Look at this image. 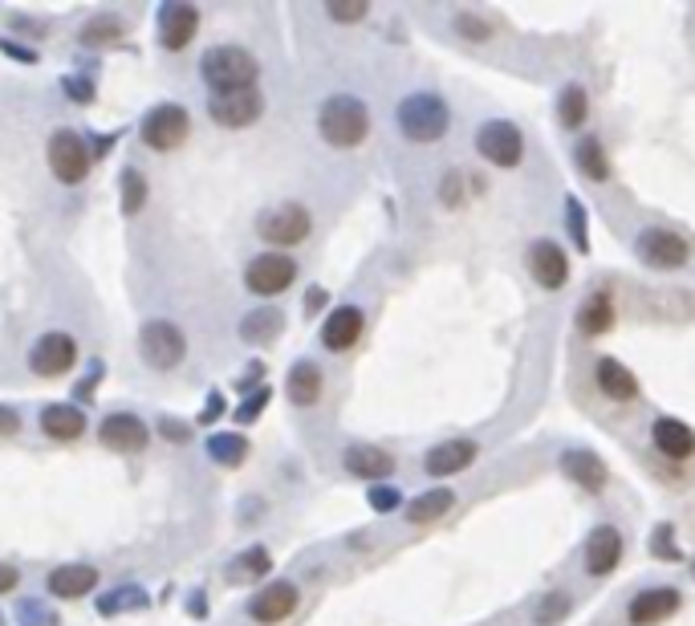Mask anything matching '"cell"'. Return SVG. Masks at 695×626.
<instances>
[{"label": "cell", "instance_id": "23", "mask_svg": "<svg viewBox=\"0 0 695 626\" xmlns=\"http://www.w3.org/2000/svg\"><path fill=\"white\" fill-rule=\"evenodd\" d=\"M342 464H346V472L358 476V480H387V476L395 472V456L383 452V448H374V444H354V448H346Z\"/></svg>", "mask_w": 695, "mask_h": 626}, {"label": "cell", "instance_id": "3", "mask_svg": "<svg viewBox=\"0 0 695 626\" xmlns=\"http://www.w3.org/2000/svg\"><path fill=\"white\" fill-rule=\"evenodd\" d=\"M200 74L216 94H236V90H252L261 66H257V57L240 45H212L200 57Z\"/></svg>", "mask_w": 695, "mask_h": 626}, {"label": "cell", "instance_id": "36", "mask_svg": "<svg viewBox=\"0 0 695 626\" xmlns=\"http://www.w3.org/2000/svg\"><path fill=\"white\" fill-rule=\"evenodd\" d=\"M143 192H147L143 175L126 167V171H122V212H126V216H135V212L143 208Z\"/></svg>", "mask_w": 695, "mask_h": 626}, {"label": "cell", "instance_id": "33", "mask_svg": "<svg viewBox=\"0 0 695 626\" xmlns=\"http://www.w3.org/2000/svg\"><path fill=\"white\" fill-rule=\"evenodd\" d=\"M208 456L216 464H224V468H240L244 456H248V440H244L240 431H216L212 440H208Z\"/></svg>", "mask_w": 695, "mask_h": 626}, {"label": "cell", "instance_id": "7", "mask_svg": "<svg viewBox=\"0 0 695 626\" xmlns=\"http://www.w3.org/2000/svg\"><path fill=\"white\" fill-rule=\"evenodd\" d=\"M187 131H192V118H187V110L175 106V102L155 106V110L143 118V127H139V135H143V143H147L151 151H175V147H183Z\"/></svg>", "mask_w": 695, "mask_h": 626}, {"label": "cell", "instance_id": "48", "mask_svg": "<svg viewBox=\"0 0 695 626\" xmlns=\"http://www.w3.org/2000/svg\"><path fill=\"white\" fill-rule=\"evenodd\" d=\"M444 204H452V208L460 204V175H448L444 179Z\"/></svg>", "mask_w": 695, "mask_h": 626}, {"label": "cell", "instance_id": "17", "mask_svg": "<svg viewBox=\"0 0 695 626\" xmlns=\"http://www.w3.org/2000/svg\"><path fill=\"white\" fill-rule=\"evenodd\" d=\"M297 602H301V594H297L293 582H269L261 594H252L248 614L257 622H265V626H273V622H285L297 610Z\"/></svg>", "mask_w": 695, "mask_h": 626}, {"label": "cell", "instance_id": "27", "mask_svg": "<svg viewBox=\"0 0 695 626\" xmlns=\"http://www.w3.org/2000/svg\"><path fill=\"white\" fill-rule=\"evenodd\" d=\"M285 395L297 403V407H313L322 399V370L318 362H297L289 370V379H285Z\"/></svg>", "mask_w": 695, "mask_h": 626}, {"label": "cell", "instance_id": "8", "mask_svg": "<svg viewBox=\"0 0 695 626\" xmlns=\"http://www.w3.org/2000/svg\"><path fill=\"white\" fill-rule=\"evenodd\" d=\"M45 159H49V171L61 179V183H82L90 175V155H86V143L82 135L74 131H53L49 135V147H45Z\"/></svg>", "mask_w": 695, "mask_h": 626}, {"label": "cell", "instance_id": "42", "mask_svg": "<svg viewBox=\"0 0 695 626\" xmlns=\"http://www.w3.org/2000/svg\"><path fill=\"white\" fill-rule=\"evenodd\" d=\"M651 553H655L659 561H679V557H683L679 545H675V529H671V525H659V529L651 533Z\"/></svg>", "mask_w": 695, "mask_h": 626}, {"label": "cell", "instance_id": "6", "mask_svg": "<svg viewBox=\"0 0 695 626\" xmlns=\"http://www.w3.org/2000/svg\"><path fill=\"white\" fill-rule=\"evenodd\" d=\"M635 253L651 269H683L691 261V244L671 228H643L635 236Z\"/></svg>", "mask_w": 695, "mask_h": 626}, {"label": "cell", "instance_id": "38", "mask_svg": "<svg viewBox=\"0 0 695 626\" xmlns=\"http://www.w3.org/2000/svg\"><path fill=\"white\" fill-rule=\"evenodd\" d=\"M565 220H570V232H574V244L582 248H590V232H586V208L574 200V196H565Z\"/></svg>", "mask_w": 695, "mask_h": 626}, {"label": "cell", "instance_id": "20", "mask_svg": "<svg viewBox=\"0 0 695 626\" xmlns=\"http://www.w3.org/2000/svg\"><path fill=\"white\" fill-rule=\"evenodd\" d=\"M594 383H598V391H602L606 399H614V403L639 399V379H635V374H630L618 358H598V362H594Z\"/></svg>", "mask_w": 695, "mask_h": 626}, {"label": "cell", "instance_id": "26", "mask_svg": "<svg viewBox=\"0 0 695 626\" xmlns=\"http://www.w3.org/2000/svg\"><path fill=\"white\" fill-rule=\"evenodd\" d=\"M94 586H98L94 566H57L49 574V594L53 598H86Z\"/></svg>", "mask_w": 695, "mask_h": 626}, {"label": "cell", "instance_id": "52", "mask_svg": "<svg viewBox=\"0 0 695 626\" xmlns=\"http://www.w3.org/2000/svg\"><path fill=\"white\" fill-rule=\"evenodd\" d=\"M220 407H224V403H220V395H212V403H208V411H204V419H200V423H212V419L220 415Z\"/></svg>", "mask_w": 695, "mask_h": 626}, {"label": "cell", "instance_id": "14", "mask_svg": "<svg viewBox=\"0 0 695 626\" xmlns=\"http://www.w3.org/2000/svg\"><path fill=\"white\" fill-rule=\"evenodd\" d=\"M679 606H683V598H679L675 586H651V590H639L635 598H630L626 618H630V626H659Z\"/></svg>", "mask_w": 695, "mask_h": 626}, {"label": "cell", "instance_id": "41", "mask_svg": "<svg viewBox=\"0 0 695 626\" xmlns=\"http://www.w3.org/2000/svg\"><path fill=\"white\" fill-rule=\"evenodd\" d=\"M118 33H122V21H118V17H94V21L86 25L82 41H86V45H98V41H114Z\"/></svg>", "mask_w": 695, "mask_h": 626}, {"label": "cell", "instance_id": "18", "mask_svg": "<svg viewBox=\"0 0 695 626\" xmlns=\"http://www.w3.org/2000/svg\"><path fill=\"white\" fill-rule=\"evenodd\" d=\"M622 561V533L614 525H598L586 537V574L590 578H606Z\"/></svg>", "mask_w": 695, "mask_h": 626}, {"label": "cell", "instance_id": "51", "mask_svg": "<svg viewBox=\"0 0 695 626\" xmlns=\"http://www.w3.org/2000/svg\"><path fill=\"white\" fill-rule=\"evenodd\" d=\"M17 586V570L13 566H0V594H9Z\"/></svg>", "mask_w": 695, "mask_h": 626}, {"label": "cell", "instance_id": "19", "mask_svg": "<svg viewBox=\"0 0 695 626\" xmlns=\"http://www.w3.org/2000/svg\"><path fill=\"white\" fill-rule=\"evenodd\" d=\"M651 444H655L659 456H667V460H691V456H695V431H691L683 419L663 415V419H655V427H651Z\"/></svg>", "mask_w": 695, "mask_h": 626}, {"label": "cell", "instance_id": "22", "mask_svg": "<svg viewBox=\"0 0 695 626\" xmlns=\"http://www.w3.org/2000/svg\"><path fill=\"white\" fill-rule=\"evenodd\" d=\"M476 456H480V452H476L472 440H448V444H435V448L427 452L423 468H427V476H456V472L472 468Z\"/></svg>", "mask_w": 695, "mask_h": 626}, {"label": "cell", "instance_id": "50", "mask_svg": "<svg viewBox=\"0 0 695 626\" xmlns=\"http://www.w3.org/2000/svg\"><path fill=\"white\" fill-rule=\"evenodd\" d=\"M322 301H326V289H322V285H313V289H309V297H305V313H318V309H322Z\"/></svg>", "mask_w": 695, "mask_h": 626}, {"label": "cell", "instance_id": "24", "mask_svg": "<svg viewBox=\"0 0 695 626\" xmlns=\"http://www.w3.org/2000/svg\"><path fill=\"white\" fill-rule=\"evenodd\" d=\"M561 472L570 476L578 488H586V492H602L606 488V464H602V456H594V452H565L561 456Z\"/></svg>", "mask_w": 695, "mask_h": 626}, {"label": "cell", "instance_id": "28", "mask_svg": "<svg viewBox=\"0 0 695 626\" xmlns=\"http://www.w3.org/2000/svg\"><path fill=\"white\" fill-rule=\"evenodd\" d=\"M456 505V492L452 488H427L423 496H415L411 505H407V521L411 525H431L439 517H448Z\"/></svg>", "mask_w": 695, "mask_h": 626}, {"label": "cell", "instance_id": "44", "mask_svg": "<svg viewBox=\"0 0 695 626\" xmlns=\"http://www.w3.org/2000/svg\"><path fill=\"white\" fill-rule=\"evenodd\" d=\"M269 407V387H261V391H252L240 407H236V423H252V419H257L261 411Z\"/></svg>", "mask_w": 695, "mask_h": 626}, {"label": "cell", "instance_id": "45", "mask_svg": "<svg viewBox=\"0 0 695 626\" xmlns=\"http://www.w3.org/2000/svg\"><path fill=\"white\" fill-rule=\"evenodd\" d=\"M17 431H21V415L0 403V435H17Z\"/></svg>", "mask_w": 695, "mask_h": 626}, {"label": "cell", "instance_id": "31", "mask_svg": "<svg viewBox=\"0 0 695 626\" xmlns=\"http://www.w3.org/2000/svg\"><path fill=\"white\" fill-rule=\"evenodd\" d=\"M574 159H578V171H582L586 179H594V183H606V179H610V159H606V147H602V139H594V135L578 139V151H574Z\"/></svg>", "mask_w": 695, "mask_h": 626}, {"label": "cell", "instance_id": "11", "mask_svg": "<svg viewBox=\"0 0 695 626\" xmlns=\"http://www.w3.org/2000/svg\"><path fill=\"white\" fill-rule=\"evenodd\" d=\"M74 362H78V342L70 334H61V330L37 338L33 350H29V366H33V374H41V379H57V374H66Z\"/></svg>", "mask_w": 695, "mask_h": 626}, {"label": "cell", "instance_id": "13", "mask_svg": "<svg viewBox=\"0 0 695 626\" xmlns=\"http://www.w3.org/2000/svg\"><path fill=\"white\" fill-rule=\"evenodd\" d=\"M525 261H529V273L541 289H561L570 281V257H565V248L557 240H533Z\"/></svg>", "mask_w": 695, "mask_h": 626}, {"label": "cell", "instance_id": "4", "mask_svg": "<svg viewBox=\"0 0 695 626\" xmlns=\"http://www.w3.org/2000/svg\"><path fill=\"white\" fill-rule=\"evenodd\" d=\"M139 350H143L147 366H155V370H175V366L187 358V338H183V330H179L175 322L155 318V322L143 326Z\"/></svg>", "mask_w": 695, "mask_h": 626}, {"label": "cell", "instance_id": "34", "mask_svg": "<svg viewBox=\"0 0 695 626\" xmlns=\"http://www.w3.org/2000/svg\"><path fill=\"white\" fill-rule=\"evenodd\" d=\"M570 610H574V598H570V594H561V590H553V594L537 598V606H533V622L553 626V622H561Z\"/></svg>", "mask_w": 695, "mask_h": 626}, {"label": "cell", "instance_id": "16", "mask_svg": "<svg viewBox=\"0 0 695 626\" xmlns=\"http://www.w3.org/2000/svg\"><path fill=\"white\" fill-rule=\"evenodd\" d=\"M196 29H200L196 5H183V0H175V5H167V9L159 13V45L171 49V53H179V49L192 45Z\"/></svg>", "mask_w": 695, "mask_h": 626}, {"label": "cell", "instance_id": "10", "mask_svg": "<svg viewBox=\"0 0 695 626\" xmlns=\"http://www.w3.org/2000/svg\"><path fill=\"white\" fill-rule=\"evenodd\" d=\"M208 114H212L216 127L240 131V127H248V122H257L265 114V98H261L257 86H252V90H236V94H216L208 102Z\"/></svg>", "mask_w": 695, "mask_h": 626}, {"label": "cell", "instance_id": "21", "mask_svg": "<svg viewBox=\"0 0 695 626\" xmlns=\"http://www.w3.org/2000/svg\"><path fill=\"white\" fill-rule=\"evenodd\" d=\"M362 326H366V318H362L358 305H338L322 326V346L326 350H350L362 338Z\"/></svg>", "mask_w": 695, "mask_h": 626}, {"label": "cell", "instance_id": "43", "mask_svg": "<svg viewBox=\"0 0 695 626\" xmlns=\"http://www.w3.org/2000/svg\"><path fill=\"white\" fill-rule=\"evenodd\" d=\"M326 13H330V21H338V25H354V21H362L366 13H370V5L366 0H346V5H326Z\"/></svg>", "mask_w": 695, "mask_h": 626}, {"label": "cell", "instance_id": "39", "mask_svg": "<svg viewBox=\"0 0 695 626\" xmlns=\"http://www.w3.org/2000/svg\"><path fill=\"white\" fill-rule=\"evenodd\" d=\"M366 505H370L374 513H395V509L403 505V496H399V488H391V484H374V488L366 492Z\"/></svg>", "mask_w": 695, "mask_h": 626}, {"label": "cell", "instance_id": "9", "mask_svg": "<svg viewBox=\"0 0 695 626\" xmlns=\"http://www.w3.org/2000/svg\"><path fill=\"white\" fill-rule=\"evenodd\" d=\"M297 277V261L285 257V253H261V257H252L248 269H244V285L248 293H257V297H277L293 285Z\"/></svg>", "mask_w": 695, "mask_h": 626}, {"label": "cell", "instance_id": "2", "mask_svg": "<svg viewBox=\"0 0 695 626\" xmlns=\"http://www.w3.org/2000/svg\"><path fill=\"white\" fill-rule=\"evenodd\" d=\"M395 118H399L403 139H411V143H439V139L448 135L452 110H448V102L439 98V94L415 90V94H407V98L399 102Z\"/></svg>", "mask_w": 695, "mask_h": 626}, {"label": "cell", "instance_id": "25", "mask_svg": "<svg viewBox=\"0 0 695 626\" xmlns=\"http://www.w3.org/2000/svg\"><path fill=\"white\" fill-rule=\"evenodd\" d=\"M41 431L49 435V440H78V435L86 431V415L70 403H49L41 411Z\"/></svg>", "mask_w": 695, "mask_h": 626}, {"label": "cell", "instance_id": "1", "mask_svg": "<svg viewBox=\"0 0 695 626\" xmlns=\"http://www.w3.org/2000/svg\"><path fill=\"white\" fill-rule=\"evenodd\" d=\"M318 131H322V139H326L330 147L350 151V147H358V143L370 135V110H366V102L354 98V94H334V98H326L322 110H318Z\"/></svg>", "mask_w": 695, "mask_h": 626}, {"label": "cell", "instance_id": "40", "mask_svg": "<svg viewBox=\"0 0 695 626\" xmlns=\"http://www.w3.org/2000/svg\"><path fill=\"white\" fill-rule=\"evenodd\" d=\"M456 33L460 37H468V41H488L492 37V25L484 21V17H476V13H456Z\"/></svg>", "mask_w": 695, "mask_h": 626}, {"label": "cell", "instance_id": "32", "mask_svg": "<svg viewBox=\"0 0 695 626\" xmlns=\"http://www.w3.org/2000/svg\"><path fill=\"white\" fill-rule=\"evenodd\" d=\"M610 326H614V305H610L606 293H594V297L578 309V330H582L586 338H594V334H606Z\"/></svg>", "mask_w": 695, "mask_h": 626}, {"label": "cell", "instance_id": "30", "mask_svg": "<svg viewBox=\"0 0 695 626\" xmlns=\"http://www.w3.org/2000/svg\"><path fill=\"white\" fill-rule=\"evenodd\" d=\"M281 313L277 309H257V313H248V318L240 322V338L248 346H269L277 334H281Z\"/></svg>", "mask_w": 695, "mask_h": 626}, {"label": "cell", "instance_id": "47", "mask_svg": "<svg viewBox=\"0 0 695 626\" xmlns=\"http://www.w3.org/2000/svg\"><path fill=\"white\" fill-rule=\"evenodd\" d=\"M163 435H167V440H175V444H183V440H187V435H192V431H187V427H179V419H163Z\"/></svg>", "mask_w": 695, "mask_h": 626}, {"label": "cell", "instance_id": "46", "mask_svg": "<svg viewBox=\"0 0 695 626\" xmlns=\"http://www.w3.org/2000/svg\"><path fill=\"white\" fill-rule=\"evenodd\" d=\"M61 86H66V90L74 94V102H90V98H94L90 82H82V78H66V82H61Z\"/></svg>", "mask_w": 695, "mask_h": 626}, {"label": "cell", "instance_id": "12", "mask_svg": "<svg viewBox=\"0 0 695 626\" xmlns=\"http://www.w3.org/2000/svg\"><path fill=\"white\" fill-rule=\"evenodd\" d=\"M309 228H313V220H309V212L301 204H281L269 216H261V228L257 232L269 244H277V248H293V244H301L309 236Z\"/></svg>", "mask_w": 695, "mask_h": 626}, {"label": "cell", "instance_id": "37", "mask_svg": "<svg viewBox=\"0 0 695 626\" xmlns=\"http://www.w3.org/2000/svg\"><path fill=\"white\" fill-rule=\"evenodd\" d=\"M269 566H273V561H269L265 549H248L236 566H232V574L236 578H261V574H269Z\"/></svg>", "mask_w": 695, "mask_h": 626}, {"label": "cell", "instance_id": "29", "mask_svg": "<svg viewBox=\"0 0 695 626\" xmlns=\"http://www.w3.org/2000/svg\"><path fill=\"white\" fill-rule=\"evenodd\" d=\"M586 118H590V98H586V90H582L578 82L561 86V94H557V122H561L565 131H578Z\"/></svg>", "mask_w": 695, "mask_h": 626}, {"label": "cell", "instance_id": "35", "mask_svg": "<svg viewBox=\"0 0 695 626\" xmlns=\"http://www.w3.org/2000/svg\"><path fill=\"white\" fill-rule=\"evenodd\" d=\"M143 606H147V594H143L139 586H122L118 594L98 598V610H102V614H114V610H143Z\"/></svg>", "mask_w": 695, "mask_h": 626}, {"label": "cell", "instance_id": "53", "mask_svg": "<svg viewBox=\"0 0 695 626\" xmlns=\"http://www.w3.org/2000/svg\"><path fill=\"white\" fill-rule=\"evenodd\" d=\"M0 626H5V618H0Z\"/></svg>", "mask_w": 695, "mask_h": 626}, {"label": "cell", "instance_id": "15", "mask_svg": "<svg viewBox=\"0 0 695 626\" xmlns=\"http://www.w3.org/2000/svg\"><path fill=\"white\" fill-rule=\"evenodd\" d=\"M98 440H102L106 448H114V452H143L151 435H147V423H143L139 415H131V411H114V415L102 419Z\"/></svg>", "mask_w": 695, "mask_h": 626}, {"label": "cell", "instance_id": "49", "mask_svg": "<svg viewBox=\"0 0 695 626\" xmlns=\"http://www.w3.org/2000/svg\"><path fill=\"white\" fill-rule=\"evenodd\" d=\"M21 618H25V626H45L41 618H49V614H45L41 606H33V602H25V606H21Z\"/></svg>", "mask_w": 695, "mask_h": 626}, {"label": "cell", "instance_id": "5", "mask_svg": "<svg viewBox=\"0 0 695 626\" xmlns=\"http://www.w3.org/2000/svg\"><path fill=\"white\" fill-rule=\"evenodd\" d=\"M476 151L492 163V167H517L525 159V135L504 118H488L476 131Z\"/></svg>", "mask_w": 695, "mask_h": 626}]
</instances>
